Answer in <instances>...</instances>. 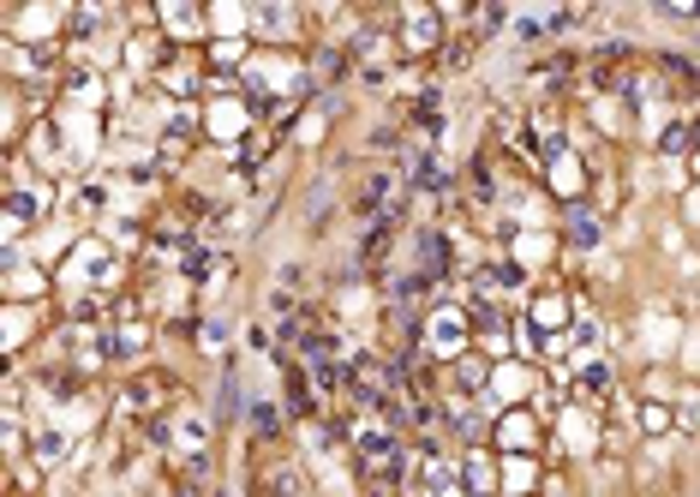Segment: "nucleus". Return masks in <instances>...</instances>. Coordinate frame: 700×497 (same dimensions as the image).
<instances>
[{"label":"nucleus","mask_w":700,"mask_h":497,"mask_svg":"<svg viewBox=\"0 0 700 497\" xmlns=\"http://www.w3.org/2000/svg\"><path fill=\"white\" fill-rule=\"evenodd\" d=\"M467 335H473V312H467V306L437 300V306L425 312V354L461 360V354H467Z\"/></svg>","instance_id":"nucleus-1"},{"label":"nucleus","mask_w":700,"mask_h":497,"mask_svg":"<svg viewBox=\"0 0 700 497\" xmlns=\"http://www.w3.org/2000/svg\"><path fill=\"white\" fill-rule=\"evenodd\" d=\"M395 24H401L395 49L408 54V61H420V54H437L443 49V12L437 7H401Z\"/></svg>","instance_id":"nucleus-2"},{"label":"nucleus","mask_w":700,"mask_h":497,"mask_svg":"<svg viewBox=\"0 0 700 497\" xmlns=\"http://www.w3.org/2000/svg\"><path fill=\"white\" fill-rule=\"evenodd\" d=\"M545 390V377H539V365H527V360H497V372H491V407H521V402H533Z\"/></svg>","instance_id":"nucleus-3"},{"label":"nucleus","mask_w":700,"mask_h":497,"mask_svg":"<svg viewBox=\"0 0 700 497\" xmlns=\"http://www.w3.org/2000/svg\"><path fill=\"white\" fill-rule=\"evenodd\" d=\"M545 180L563 204H587V163H580V151H569V138L545 151Z\"/></svg>","instance_id":"nucleus-4"},{"label":"nucleus","mask_w":700,"mask_h":497,"mask_svg":"<svg viewBox=\"0 0 700 497\" xmlns=\"http://www.w3.org/2000/svg\"><path fill=\"white\" fill-rule=\"evenodd\" d=\"M521 318H527L539 335H563V330H575V318H580V306L563 294V288H539L527 306H521Z\"/></svg>","instance_id":"nucleus-5"},{"label":"nucleus","mask_w":700,"mask_h":497,"mask_svg":"<svg viewBox=\"0 0 700 497\" xmlns=\"http://www.w3.org/2000/svg\"><path fill=\"white\" fill-rule=\"evenodd\" d=\"M682 318H670L665 306H652L647 318H640V354L647 360H670V354H682Z\"/></svg>","instance_id":"nucleus-6"},{"label":"nucleus","mask_w":700,"mask_h":497,"mask_svg":"<svg viewBox=\"0 0 700 497\" xmlns=\"http://www.w3.org/2000/svg\"><path fill=\"white\" fill-rule=\"evenodd\" d=\"M42 294H49V270H42L31 252H7V300L24 306V300H42Z\"/></svg>","instance_id":"nucleus-7"},{"label":"nucleus","mask_w":700,"mask_h":497,"mask_svg":"<svg viewBox=\"0 0 700 497\" xmlns=\"http://www.w3.org/2000/svg\"><path fill=\"white\" fill-rule=\"evenodd\" d=\"M557 444L569 449V456H599V426H593V414L580 402H569L557 414Z\"/></svg>","instance_id":"nucleus-8"},{"label":"nucleus","mask_w":700,"mask_h":497,"mask_svg":"<svg viewBox=\"0 0 700 497\" xmlns=\"http://www.w3.org/2000/svg\"><path fill=\"white\" fill-rule=\"evenodd\" d=\"M413 491H420V497H467V486H461V467L443 462V456L413 462Z\"/></svg>","instance_id":"nucleus-9"},{"label":"nucleus","mask_w":700,"mask_h":497,"mask_svg":"<svg viewBox=\"0 0 700 497\" xmlns=\"http://www.w3.org/2000/svg\"><path fill=\"white\" fill-rule=\"evenodd\" d=\"M497 444L509 449V456H533V444H539V414H533V407H503Z\"/></svg>","instance_id":"nucleus-10"},{"label":"nucleus","mask_w":700,"mask_h":497,"mask_svg":"<svg viewBox=\"0 0 700 497\" xmlns=\"http://www.w3.org/2000/svg\"><path fill=\"white\" fill-rule=\"evenodd\" d=\"M210 138H216V144H228V156H234V144H246V138H251V114H246V102H234V96H216V102H210Z\"/></svg>","instance_id":"nucleus-11"},{"label":"nucleus","mask_w":700,"mask_h":497,"mask_svg":"<svg viewBox=\"0 0 700 497\" xmlns=\"http://www.w3.org/2000/svg\"><path fill=\"white\" fill-rule=\"evenodd\" d=\"M497 491L503 497H533L539 491V462L533 456H503L497 462Z\"/></svg>","instance_id":"nucleus-12"},{"label":"nucleus","mask_w":700,"mask_h":497,"mask_svg":"<svg viewBox=\"0 0 700 497\" xmlns=\"http://www.w3.org/2000/svg\"><path fill=\"white\" fill-rule=\"evenodd\" d=\"M72 449H79V437H72L66 426H37V432H31V456H37V467H61Z\"/></svg>","instance_id":"nucleus-13"},{"label":"nucleus","mask_w":700,"mask_h":497,"mask_svg":"<svg viewBox=\"0 0 700 497\" xmlns=\"http://www.w3.org/2000/svg\"><path fill=\"white\" fill-rule=\"evenodd\" d=\"M569 246L575 252H599L605 246V216L593 204H569Z\"/></svg>","instance_id":"nucleus-14"},{"label":"nucleus","mask_w":700,"mask_h":497,"mask_svg":"<svg viewBox=\"0 0 700 497\" xmlns=\"http://www.w3.org/2000/svg\"><path fill=\"white\" fill-rule=\"evenodd\" d=\"M550 258H557V234H545V228L515 234V246H509V265L533 270V265H550Z\"/></svg>","instance_id":"nucleus-15"},{"label":"nucleus","mask_w":700,"mask_h":497,"mask_svg":"<svg viewBox=\"0 0 700 497\" xmlns=\"http://www.w3.org/2000/svg\"><path fill=\"white\" fill-rule=\"evenodd\" d=\"M204 444H210V420H204L198 407H181V414H174V449L198 462V456H204Z\"/></svg>","instance_id":"nucleus-16"},{"label":"nucleus","mask_w":700,"mask_h":497,"mask_svg":"<svg viewBox=\"0 0 700 497\" xmlns=\"http://www.w3.org/2000/svg\"><path fill=\"white\" fill-rule=\"evenodd\" d=\"M635 426L647 444H665L670 432H677V402H640L635 407Z\"/></svg>","instance_id":"nucleus-17"},{"label":"nucleus","mask_w":700,"mask_h":497,"mask_svg":"<svg viewBox=\"0 0 700 497\" xmlns=\"http://www.w3.org/2000/svg\"><path fill=\"white\" fill-rule=\"evenodd\" d=\"M66 246H79V240H72V228H66V222H49V228H37V234H31V246H24V252H31L37 265L49 270L54 258L66 252Z\"/></svg>","instance_id":"nucleus-18"},{"label":"nucleus","mask_w":700,"mask_h":497,"mask_svg":"<svg viewBox=\"0 0 700 497\" xmlns=\"http://www.w3.org/2000/svg\"><path fill=\"white\" fill-rule=\"evenodd\" d=\"M251 31L270 37V42H281V37L300 31V12H294V7H258V12H251Z\"/></svg>","instance_id":"nucleus-19"},{"label":"nucleus","mask_w":700,"mask_h":497,"mask_svg":"<svg viewBox=\"0 0 700 497\" xmlns=\"http://www.w3.org/2000/svg\"><path fill=\"white\" fill-rule=\"evenodd\" d=\"M102 102H109V84H102L96 72H79V79L66 84V108H84V114H96Z\"/></svg>","instance_id":"nucleus-20"},{"label":"nucleus","mask_w":700,"mask_h":497,"mask_svg":"<svg viewBox=\"0 0 700 497\" xmlns=\"http://www.w3.org/2000/svg\"><path fill=\"white\" fill-rule=\"evenodd\" d=\"M144 348H151V324H144V318H138V324L126 318V324L109 335V354H114V360H138Z\"/></svg>","instance_id":"nucleus-21"},{"label":"nucleus","mask_w":700,"mask_h":497,"mask_svg":"<svg viewBox=\"0 0 700 497\" xmlns=\"http://www.w3.org/2000/svg\"><path fill=\"white\" fill-rule=\"evenodd\" d=\"M162 31L192 42V37H204V31H210V19H204L198 7H162Z\"/></svg>","instance_id":"nucleus-22"},{"label":"nucleus","mask_w":700,"mask_h":497,"mask_svg":"<svg viewBox=\"0 0 700 497\" xmlns=\"http://www.w3.org/2000/svg\"><path fill=\"white\" fill-rule=\"evenodd\" d=\"M461 486H467V497L497 491V462H491V456H467V462H461Z\"/></svg>","instance_id":"nucleus-23"},{"label":"nucleus","mask_w":700,"mask_h":497,"mask_svg":"<svg viewBox=\"0 0 700 497\" xmlns=\"http://www.w3.org/2000/svg\"><path fill=\"white\" fill-rule=\"evenodd\" d=\"M210 66H216V72L246 66V37H210Z\"/></svg>","instance_id":"nucleus-24"},{"label":"nucleus","mask_w":700,"mask_h":497,"mask_svg":"<svg viewBox=\"0 0 700 497\" xmlns=\"http://www.w3.org/2000/svg\"><path fill=\"white\" fill-rule=\"evenodd\" d=\"M156 384H162V377H132V384H126V396H121V402L132 407V414H151V407L162 402V390H156Z\"/></svg>","instance_id":"nucleus-25"},{"label":"nucleus","mask_w":700,"mask_h":497,"mask_svg":"<svg viewBox=\"0 0 700 497\" xmlns=\"http://www.w3.org/2000/svg\"><path fill=\"white\" fill-rule=\"evenodd\" d=\"M677 396H682V390L670 384V372H665V365H652V372L640 377V402H677Z\"/></svg>","instance_id":"nucleus-26"},{"label":"nucleus","mask_w":700,"mask_h":497,"mask_svg":"<svg viewBox=\"0 0 700 497\" xmlns=\"http://www.w3.org/2000/svg\"><path fill=\"white\" fill-rule=\"evenodd\" d=\"M156 49H162L156 37H138V31H132V37H126V66H132V72H151V66H156Z\"/></svg>","instance_id":"nucleus-27"},{"label":"nucleus","mask_w":700,"mask_h":497,"mask_svg":"<svg viewBox=\"0 0 700 497\" xmlns=\"http://www.w3.org/2000/svg\"><path fill=\"white\" fill-rule=\"evenodd\" d=\"M246 24H251L246 7H216V12H210V31H216V37H246Z\"/></svg>","instance_id":"nucleus-28"},{"label":"nucleus","mask_w":700,"mask_h":497,"mask_svg":"<svg viewBox=\"0 0 700 497\" xmlns=\"http://www.w3.org/2000/svg\"><path fill=\"white\" fill-rule=\"evenodd\" d=\"M593 121L605 133H622V96H593Z\"/></svg>","instance_id":"nucleus-29"},{"label":"nucleus","mask_w":700,"mask_h":497,"mask_svg":"<svg viewBox=\"0 0 700 497\" xmlns=\"http://www.w3.org/2000/svg\"><path fill=\"white\" fill-rule=\"evenodd\" d=\"M677 432H700V384L677 396Z\"/></svg>","instance_id":"nucleus-30"},{"label":"nucleus","mask_w":700,"mask_h":497,"mask_svg":"<svg viewBox=\"0 0 700 497\" xmlns=\"http://www.w3.org/2000/svg\"><path fill=\"white\" fill-rule=\"evenodd\" d=\"M24 335H31V312H24V306H7V348L12 354L24 348Z\"/></svg>","instance_id":"nucleus-31"},{"label":"nucleus","mask_w":700,"mask_h":497,"mask_svg":"<svg viewBox=\"0 0 700 497\" xmlns=\"http://www.w3.org/2000/svg\"><path fill=\"white\" fill-rule=\"evenodd\" d=\"M264 156H270V133H251V138L240 144V163H246V168H258Z\"/></svg>","instance_id":"nucleus-32"},{"label":"nucleus","mask_w":700,"mask_h":497,"mask_svg":"<svg viewBox=\"0 0 700 497\" xmlns=\"http://www.w3.org/2000/svg\"><path fill=\"white\" fill-rule=\"evenodd\" d=\"M318 138H323V114H306L300 133H294V144H318Z\"/></svg>","instance_id":"nucleus-33"},{"label":"nucleus","mask_w":700,"mask_h":497,"mask_svg":"<svg viewBox=\"0 0 700 497\" xmlns=\"http://www.w3.org/2000/svg\"><path fill=\"white\" fill-rule=\"evenodd\" d=\"M682 365H689V372H700V330L682 335Z\"/></svg>","instance_id":"nucleus-34"},{"label":"nucleus","mask_w":700,"mask_h":497,"mask_svg":"<svg viewBox=\"0 0 700 497\" xmlns=\"http://www.w3.org/2000/svg\"><path fill=\"white\" fill-rule=\"evenodd\" d=\"M198 348H204V354H222V324H216V318H210V324H204Z\"/></svg>","instance_id":"nucleus-35"},{"label":"nucleus","mask_w":700,"mask_h":497,"mask_svg":"<svg viewBox=\"0 0 700 497\" xmlns=\"http://www.w3.org/2000/svg\"><path fill=\"white\" fill-rule=\"evenodd\" d=\"M682 216H689V222L700 228V180L689 186V193H682Z\"/></svg>","instance_id":"nucleus-36"},{"label":"nucleus","mask_w":700,"mask_h":497,"mask_svg":"<svg viewBox=\"0 0 700 497\" xmlns=\"http://www.w3.org/2000/svg\"><path fill=\"white\" fill-rule=\"evenodd\" d=\"M659 246H665V252H682V228L665 222V228H659Z\"/></svg>","instance_id":"nucleus-37"},{"label":"nucleus","mask_w":700,"mask_h":497,"mask_svg":"<svg viewBox=\"0 0 700 497\" xmlns=\"http://www.w3.org/2000/svg\"><path fill=\"white\" fill-rule=\"evenodd\" d=\"M689 174H694V180H700V144H694V156H689Z\"/></svg>","instance_id":"nucleus-38"}]
</instances>
